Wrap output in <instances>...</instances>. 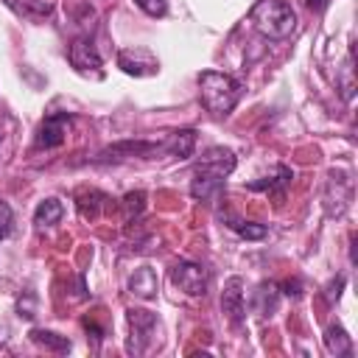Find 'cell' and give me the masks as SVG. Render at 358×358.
Returning a JSON list of instances; mask_svg holds the SVG:
<instances>
[{
  "label": "cell",
  "instance_id": "obj_1",
  "mask_svg": "<svg viewBox=\"0 0 358 358\" xmlns=\"http://www.w3.org/2000/svg\"><path fill=\"white\" fill-rule=\"evenodd\" d=\"M199 95H201V103L207 112L213 115H229L241 98V84L227 76V73H218V70H204L199 76Z\"/></svg>",
  "mask_w": 358,
  "mask_h": 358
},
{
  "label": "cell",
  "instance_id": "obj_28",
  "mask_svg": "<svg viewBox=\"0 0 358 358\" xmlns=\"http://www.w3.org/2000/svg\"><path fill=\"white\" fill-rule=\"evenodd\" d=\"M341 288H344V277L338 274V277H336V280L327 285V294H324V296H327L330 302H338V296H341Z\"/></svg>",
  "mask_w": 358,
  "mask_h": 358
},
{
  "label": "cell",
  "instance_id": "obj_11",
  "mask_svg": "<svg viewBox=\"0 0 358 358\" xmlns=\"http://www.w3.org/2000/svg\"><path fill=\"white\" fill-rule=\"evenodd\" d=\"M224 190V176H215V173H207V171H193V182H190V196L196 201H215Z\"/></svg>",
  "mask_w": 358,
  "mask_h": 358
},
{
  "label": "cell",
  "instance_id": "obj_23",
  "mask_svg": "<svg viewBox=\"0 0 358 358\" xmlns=\"http://www.w3.org/2000/svg\"><path fill=\"white\" fill-rule=\"evenodd\" d=\"M229 227L241 235V238H246V241H260V238H266V227L263 224H255V221H229Z\"/></svg>",
  "mask_w": 358,
  "mask_h": 358
},
{
  "label": "cell",
  "instance_id": "obj_13",
  "mask_svg": "<svg viewBox=\"0 0 358 358\" xmlns=\"http://www.w3.org/2000/svg\"><path fill=\"white\" fill-rule=\"evenodd\" d=\"M129 291L140 299H154L157 291H159V280H157V271L151 266H140L134 268V274L129 277Z\"/></svg>",
  "mask_w": 358,
  "mask_h": 358
},
{
  "label": "cell",
  "instance_id": "obj_15",
  "mask_svg": "<svg viewBox=\"0 0 358 358\" xmlns=\"http://www.w3.org/2000/svg\"><path fill=\"white\" fill-rule=\"evenodd\" d=\"M277 302H280V288L274 282H260L252 291V310L260 316H271L277 310Z\"/></svg>",
  "mask_w": 358,
  "mask_h": 358
},
{
  "label": "cell",
  "instance_id": "obj_18",
  "mask_svg": "<svg viewBox=\"0 0 358 358\" xmlns=\"http://www.w3.org/2000/svg\"><path fill=\"white\" fill-rule=\"evenodd\" d=\"M291 179H294V173L285 168V165H280L277 168V176L274 179H260V182H249V190H266V193H274L277 199H282L285 196V187L291 185Z\"/></svg>",
  "mask_w": 358,
  "mask_h": 358
},
{
  "label": "cell",
  "instance_id": "obj_4",
  "mask_svg": "<svg viewBox=\"0 0 358 358\" xmlns=\"http://www.w3.org/2000/svg\"><path fill=\"white\" fill-rule=\"evenodd\" d=\"M159 154H165V145L162 143H148V140H120L109 148H103L95 162H123V159H157Z\"/></svg>",
  "mask_w": 358,
  "mask_h": 358
},
{
  "label": "cell",
  "instance_id": "obj_2",
  "mask_svg": "<svg viewBox=\"0 0 358 358\" xmlns=\"http://www.w3.org/2000/svg\"><path fill=\"white\" fill-rule=\"evenodd\" d=\"M249 20L268 39H288L296 28V14L285 0H257L249 11Z\"/></svg>",
  "mask_w": 358,
  "mask_h": 358
},
{
  "label": "cell",
  "instance_id": "obj_25",
  "mask_svg": "<svg viewBox=\"0 0 358 358\" xmlns=\"http://www.w3.org/2000/svg\"><path fill=\"white\" fill-rule=\"evenodd\" d=\"M137 8H143L148 17H162L168 11V3L165 0H134Z\"/></svg>",
  "mask_w": 358,
  "mask_h": 358
},
{
  "label": "cell",
  "instance_id": "obj_10",
  "mask_svg": "<svg viewBox=\"0 0 358 358\" xmlns=\"http://www.w3.org/2000/svg\"><path fill=\"white\" fill-rule=\"evenodd\" d=\"M221 310L229 316V322L238 327L243 322V280L241 277H229L224 282L221 291Z\"/></svg>",
  "mask_w": 358,
  "mask_h": 358
},
{
  "label": "cell",
  "instance_id": "obj_21",
  "mask_svg": "<svg viewBox=\"0 0 358 358\" xmlns=\"http://www.w3.org/2000/svg\"><path fill=\"white\" fill-rule=\"evenodd\" d=\"M338 90H341V98L350 101L352 92H355V53L350 50L347 62L341 64V73H338Z\"/></svg>",
  "mask_w": 358,
  "mask_h": 358
},
{
  "label": "cell",
  "instance_id": "obj_22",
  "mask_svg": "<svg viewBox=\"0 0 358 358\" xmlns=\"http://www.w3.org/2000/svg\"><path fill=\"white\" fill-rule=\"evenodd\" d=\"M143 210H145V193L143 190H131L120 199V213H123L126 221H134Z\"/></svg>",
  "mask_w": 358,
  "mask_h": 358
},
{
  "label": "cell",
  "instance_id": "obj_5",
  "mask_svg": "<svg viewBox=\"0 0 358 358\" xmlns=\"http://www.w3.org/2000/svg\"><path fill=\"white\" fill-rule=\"evenodd\" d=\"M126 319H129V330H131L126 350H129L131 355H143V352L148 350L151 338H154V330H157V316H154L151 310L131 308V310L126 313Z\"/></svg>",
  "mask_w": 358,
  "mask_h": 358
},
{
  "label": "cell",
  "instance_id": "obj_20",
  "mask_svg": "<svg viewBox=\"0 0 358 358\" xmlns=\"http://www.w3.org/2000/svg\"><path fill=\"white\" fill-rule=\"evenodd\" d=\"M31 338L39 347L50 350V352H70V338L67 336H59L53 330H31Z\"/></svg>",
  "mask_w": 358,
  "mask_h": 358
},
{
  "label": "cell",
  "instance_id": "obj_24",
  "mask_svg": "<svg viewBox=\"0 0 358 358\" xmlns=\"http://www.w3.org/2000/svg\"><path fill=\"white\" fill-rule=\"evenodd\" d=\"M17 316H22V319H34L36 316V294L31 288H25L17 296Z\"/></svg>",
  "mask_w": 358,
  "mask_h": 358
},
{
  "label": "cell",
  "instance_id": "obj_19",
  "mask_svg": "<svg viewBox=\"0 0 358 358\" xmlns=\"http://www.w3.org/2000/svg\"><path fill=\"white\" fill-rule=\"evenodd\" d=\"M324 347L330 355H350V336L341 324H330L324 330Z\"/></svg>",
  "mask_w": 358,
  "mask_h": 358
},
{
  "label": "cell",
  "instance_id": "obj_26",
  "mask_svg": "<svg viewBox=\"0 0 358 358\" xmlns=\"http://www.w3.org/2000/svg\"><path fill=\"white\" fill-rule=\"evenodd\" d=\"M11 224H14V213H11V207L0 199V241L11 232Z\"/></svg>",
  "mask_w": 358,
  "mask_h": 358
},
{
  "label": "cell",
  "instance_id": "obj_8",
  "mask_svg": "<svg viewBox=\"0 0 358 358\" xmlns=\"http://www.w3.org/2000/svg\"><path fill=\"white\" fill-rule=\"evenodd\" d=\"M117 64L129 76H154L159 70V62L145 50V48H131L117 53Z\"/></svg>",
  "mask_w": 358,
  "mask_h": 358
},
{
  "label": "cell",
  "instance_id": "obj_3",
  "mask_svg": "<svg viewBox=\"0 0 358 358\" xmlns=\"http://www.w3.org/2000/svg\"><path fill=\"white\" fill-rule=\"evenodd\" d=\"M352 196H355V182L347 171L336 168L327 173V182H324V193H322V204H324V213L330 218H341L350 204H352Z\"/></svg>",
  "mask_w": 358,
  "mask_h": 358
},
{
  "label": "cell",
  "instance_id": "obj_14",
  "mask_svg": "<svg viewBox=\"0 0 358 358\" xmlns=\"http://www.w3.org/2000/svg\"><path fill=\"white\" fill-rule=\"evenodd\" d=\"M106 204H109V196H103L95 187H84V190L76 193V207H78L81 218H87V221H95Z\"/></svg>",
  "mask_w": 358,
  "mask_h": 358
},
{
  "label": "cell",
  "instance_id": "obj_16",
  "mask_svg": "<svg viewBox=\"0 0 358 358\" xmlns=\"http://www.w3.org/2000/svg\"><path fill=\"white\" fill-rule=\"evenodd\" d=\"M162 145H165V154L179 157V159H187L193 154V145H196V131L193 129H179V131L168 134L162 140Z\"/></svg>",
  "mask_w": 358,
  "mask_h": 358
},
{
  "label": "cell",
  "instance_id": "obj_6",
  "mask_svg": "<svg viewBox=\"0 0 358 358\" xmlns=\"http://www.w3.org/2000/svg\"><path fill=\"white\" fill-rule=\"evenodd\" d=\"M171 280L179 291H185L187 296H204L207 294V282H210V274L201 263H190V260H182L171 268Z\"/></svg>",
  "mask_w": 358,
  "mask_h": 358
},
{
  "label": "cell",
  "instance_id": "obj_27",
  "mask_svg": "<svg viewBox=\"0 0 358 358\" xmlns=\"http://www.w3.org/2000/svg\"><path fill=\"white\" fill-rule=\"evenodd\" d=\"M280 291H282L285 296H291V299H299V296H302V280H299V277H288V280H282Z\"/></svg>",
  "mask_w": 358,
  "mask_h": 358
},
{
  "label": "cell",
  "instance_id": "obj_9",
  "mask_svg": "<svg viewBox=\"0 0 358 358\" xmlns=\"http://www.w3.org/2000/svg\"><path fill=\"white\" fill-rule=\"evenodd\" d=\"M196 171H207V173H215V176H229L235 171V154L224 145H210L199 157Z\"/></svg>",
  "mask_w": 358,
  "mask_h": 358
},
{
  "label": "cell",
  "instance_id": "obj_12",
  "mask_svg": "<svg viewBox=\"0 0 358 358\" xmlns=\"http://www.w3.org/2000/svg\"><path fill=\"white\" fill-rule=\"evenodd\" d=\"M70 64L78 70V73H90V70H98L101 67V56L95 50V45L84 36H78L73 45H70Z\"/></svg>",
  "mask_w": 358,
  "mask_h": 358
},
{
  "label": "cell",
  "instance_id": "obj_29",
  "mask_svg": "<svg viewBox=\"0 0 358 358\" xmlns=\"http://www.w3.org/2000/svg\"><path fill=\"white\" fill-rule=\"evenodd\" d=\"M305 6H308L310 11H324V6H327V0H305Z\"/></svg>",
  "mask_w": 358,
  "mask_h": 358
},
{
  "label": "cell",
  "instance_id": "obj_7",
  "mask_svg": "<svg viewBox=\"0 0 358 358\" xmlns=\"http://www.w3.org/2000/svg\"><path fill=\"white\" fill-rule=\"evenodd\" d=\"M70 120H73V117H70L67 112H50V115L39 123L34 145H36V148H59V145L64 143V137H67Z\"/></svg>",
  "mask_w": 358,
  "mask_h": 358
},
{
  "label": "cell",
  "instance_id": "obj_17",
  "mask_svg": "<svg viewBox=\"0 0 358 358\" xmlns=\"http://www.w3.org/2000/svg\"><path fill=\"white\" fill-rule=\"evenodd\" d=\"M62 215H64V204H62L59 199H45V201H39L36 210H34V224H36L39 229H45V227L59 224Z\"/></svg>",
  "mask_w": 358,
  "mask_h": 358
}]
</instances>
